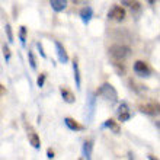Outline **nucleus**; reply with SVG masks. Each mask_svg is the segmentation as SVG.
<instances>
[{
    "instance_id": "f257e3e1",
    "label": "nucleus",
    "mask_w": 160,
    "mask_h": 160,
    "mask_svg": "<svg viewBox=\"0 0 160 160\" xmlns=\"http://www.w3.org/2000/svg\"><path fill=\"white\" fill-rule=\"evenodd\" d=\"M95 95H96V96L99 95V96H102L105 101L111 102V103H115V102L118 101V92H117V89L111 83H103L101 88L96 90Z\"/></svg>"
},
{
    "instance_id": "f03ea898",
    "label": "nucleus",
    "mask_w": 160,
    "mask_h": 160,
    "mask_svg": "<svg viewBox=\"0 0 160 160\" xmlns=\"http://www.w3.org/2000/svg\"><path fill=\"white\" fill-rule=\"evenodd\" d=\"M108 54L112 60L117 61H124L131 55V48L127 45H112L108 50Z\"/></svg>"
},
{
    "instance_id": "7ed1b4c3",
    "label": "nucleus",
    "mask_w": 160,
    "mask_h": 160,
    "mask_svg": "<svg viewBox=\"0 0 160 160\" xmlns=\"http://www.w3.org/2000/svg\"><path fill=\"white\" fill-rule=\"evenodd\" d=\"M140 112H143L146 115H159V102H146V103H140L138 105Z\"/></svg>"
},
{
    "instance_id": "20e7f679",
    "label": "nucleus",
    "mask_w": 160,
    "mask_h": 160,
    "mask_svg": "<svg viewBox=\"0 0 160 160\" xmlns=\"http://www.w3.org/2000/svg\"><path fill=\"white\" fill-rule=\"evenodd\" d=\"M132 68H134L135 74H138L140 77H148L152 74V68L148 67V64L146 63V61H141V60L135 61Z\"/></svg>"
},
{
    "instance_id": "39448f33",
    "label": "nucleus",
    "mask_w": 160,
    "mask_h": 160,
    "mask_svg": "<svg viewBox=\"0 0 160 160\" xmlns=\"http://www.w3.org/2000/svg\"><path fill=\"white\" fill-rule=\"evenodd\" d=\"M125 16H127L125 9L121 8V6H114V8L108 12V18L112 19V21H117V22H122L125 19Z\"/></svg>"
},
{
    "instance_id": "423d86ee",
    "label": "nucleus",
    "mask_w": 160,
    "mask_h": 160,
    "mask_svg": "<svg viewBox=\"0 0 160 160\" xmlns=\"http://www.w3.org/2000/svg\"><path fill=\"white\" fill-rule=\"evenodd\" d=\"M117 115H118V119L121 122H125L128 121V119L132 117V114L130 112V108H128V105H127L125 102H122L121 105L118 106V111H117Z\"/></svg>"
},
{
    "instance_id": "0eeeda50",
    "label": "nucleus",
    "mask_w": 160,
    "mask_h": 160,
    "mask_svg": "<svg viewBox=\"0 0 160 160\" xmlns=\"http://www.w3.org/2000/svg\"><path fill=\"white\" fill-rule=\"evenodd\" d=\"M54 45H55V50H57V57H58V61L60 63H68V54L67 51H66V48L63 47V44L58 41H54Z\"/></svg>"
},
{
    "instance_id": "6e6552de",
    "label": "nucleus",
    "mask_w": 160,
    "mask_h": 160,
    "mask_svg": "<svg viewBox=\"0 0 160 160\" xmlns=\"http://www.w3.org/2000/svg\"><path fill=\"white\" fill-rule=\"evenodd\" d=\"M64 124L67 125L68 130L74 131V132H76V131H83V130H84V127L82 125V124H79L76 119L70 118V117H66V118H64Z\"/></svg>"
},
{
    "instance_id": "1a4fd4ad",
    "label": "nucleus",
    "mask_w": 160,
    "mask_h": 160,
    "mask_svg": "<svg viewBox=\"0 0 160 160\" xmlns=\"http://www.w3.org/2000/svg\"><path fill=\"white\" fill-rule=\"evenodd\" d=\"M92 153H93V141L92 140H88L83 143V147H82V154H83V159L90 160L92 159Z\"/></svg>"
},
{
    "instance_id": "9d476101",
    "label": "nucleus",
    "mask_w": 160,
    "mask_h": 160,
    "mask_svg": "<svg viewBox=\"0 0 160 160\" xmlns=\"http://www.w3.org/2000/svg\"><path fill=\"white\" fill-rule=\"evenodd\" d=\"M92 16H93V9L90 8V6H84V8L80 10V19H82V22L86 23V25L90 22Z\"/></svg>"
},
{
    "instance_id": "9b49d317",
    "label": "nucleus",
    "mask_w": 160,
    "mask_h": 160,
    "mask_svg": "<svg viewBox=\"0 0 160 160\" xmlns=\"http://www.w3.org/2000/svg\"><path fill=\"white\" fill-rule=\"evenodd\" d=\"M60 95L63 98V101L67 102V103H74V102H76L74 93H73L72 90H68L67 88H60Z\"/></svg>"
},
{
    "instance_id": "f8f14e48",
    "label": "nucleus",
    "mask_w": 160,
    "mask_h": 160,
    "mask_svg": "<svg viewBox=\"0 0 160 160\" xmlns=\"http://www.w3.org/2000/svg\"><path fill=\"white\" fill-rule=\"evenodd\" d=\"M50 4L54 12H63L67 8L68 0H50Z\"/></svg>"
},
{
    "instance_id": "ddd939ff",
    "label": "nucleus",
    "mask_w": 160,
    "mask_h": 160,
    "mask_svg": "<svg viewBox=\"0 0 160 160\" xmlns=\"http://www.w3.org/2000/svg\"><path fill=\"white\" fill-rule=\"evenodd\" d=\"M73 73H74L76 88L80 90V88H82V77H80V68H79V61H77V58L73 60Z\"/></svg>"
},
{
    "instance_id": "4468645a",
    "label": "nucleus",
    "mask_w": 160,
    "mask_h": 160,
    "mask_svg": "<svg viewBox=\"0 0 160 160\" xmlns=\"http://www.w3.org/2000/svg\"><path fill=\"white\" fill-rule=\"evenodd\" d=\"M122 4L131 9V12H140L141 10V3L138 0H122Z\"/></svg>"
},
{
    "instance_id": "2eb2a0df",
    "label": "nucleus",
    "mask_w": 160,
    "mask_h": 160,
    "mask_svg": "<svg viewBox=\"0 0 160 160\" xmlns=\"http://www.w3.org/2000/svg\"><path fill=\"white\" fill-rule=\"evenodd\" d=\"M103 127H106V128H109L114 134H119L121 132V127H119V124L117 121H114V119H106L105 124H103Z\"/></svg>"
},
{
    "instance_id": "dca6fc26",
    "label": "nucleus",
    "mask_w": 160,
    "mask_h": 160,
    "mask_svg": "<svg viewBox=\"0 0 160 160\" xmlns=\"http://www.w3.org/2000/svg\"><path fill=\"white\" fill-rule=\"evenodd\" d=\"M28 138H29V143L31 146L34 148H41V140H39V135L37 134V132H34V131H31L29 135H28Z\"/></svg>"
},
{
    "instance_id": "f3484780",
    "label": "nucleus",
    "mask_w": 160,
    "mask_h": 160,
    "mask_svg": "<svg viewBox=\"0 0 160 160\" xmlns=\"http://www.w3.org/2000/svg\"><path fill=\"white\" fill-rule=\"evenodd\" d=\"M88 103H89V122L92 121L93 118V114H95V93H89V99H88Z\"/></svg>"
},
{
    "instance_id": "a211bd4d",
    "label": "nucleus",
    "mask_w": 160,
    "mask_h": 160,
    "mask_svg": "<svg viewBox=\"0 0 160 160\" xmlns=\"http://www.w3.org/2000/svg\"><path fill=\"white\" fill-rule=\"evenodd\" d=\"M130 88L132 89L135 93H138V95H141V93H144L146 90H147V88H144L141 83H137V82H135V80H132V79L130 80Z\"/></svg>"
},
{
    "instance_id": "6ab92c4d",
    "label": "nucleus",
    "mask_w": 160,
    "mask_h": 160,
    "mask_svg": "<svg viewBox=\"0 0 160 160\" xmlns=\"http://www.w3.org/2000/svg\"><path fill=\"white\" fill-rule=\"evenodd\" d=\"M122 61H117V60H112V64H114V67L118 70L119 74H125V67H124V64H121Z\"/></svg>"
},
{
    "instance_id": "aec40b11",
    "label": "nucleus",
    "mask_w": 160,
    "mask_h": 160,
    "mask_svg": "<svg viewBox=\"0 0 160 160\" xmlns=\"http://www.w3.org/2000/svg\"><path fill=\"white\" fill-rule=\"evenodd\" d=\"M28 58H29V64L31 67H32V70H37V61H35V55L34 52L31 50H28Z\"/></svg>"
},
{
    "instance_id": "412c9836",
    "label": "nucleus",
    "mask_w": 160,
    "mask_h": 160,
    "mask_svg": "<svg viewBox=\"0 0 160 160\" xmlns=\"http://www.w3.org/2000/svg\"><path fill=\"white\" fill-rule=\"evenodd\" d=\"M19 38H21L22 45H25V42H26V26H21V29H19Z\"/></svg>"
},
{
    "instance_id": "4be33fe9",
    "label": "nucleus",
    "mask_w": 160,
    "mask_h": 160,
    "mask_svg": "<svg viewBox=\"0 0 160 160\" xmlns=\"http://www.w3.org/2000/svg\"><path fill=\"white\" fill-rule=\"evenodd\" d=\"M4 29H6V34H8V39H9V42L12 44V42L15 41V38H13V32H12V28H10V25H9V23H8Z\"/></svg>"
},
{
    "instance_id": "5701e85b",
    "label": "nucleus",
    "mask_w": 160,
    "mask_h": 160,
    "mask_svg": "<svg viewBox=\"0 0 160 160\" xmlns=\"http://www.w3.org/2000/svg\"><path fill=\"white\" fill-rule=\"evenodd\" d=\"M45 83V73H41L38 76V80H37V84H38V88H42Z\"/></svg>"
},
{
    "instance_id": "b1692460",
    "label": "nucleus",
    "mask_w": 160,
    "mask_h": 160,
    "mask_svg": "<svg viewBox=\"0 0 160 160\" xmlns=\"http://www.w3.org/2000/svg\"><path fill=\"white\" fill-rule=\"evenodd\" d=\"M37 48H38L39 55H41L42 58H47V54L44 52V48H42V44H41V42H37Z\"/></svg>"
},
{
    "instance_id": "393cba45",
    "label": "nucleus",
    "mask_w": 160,
    "mask_h": 160,
    "mask_svg": "<svg viewBox=\"0 0 160 160\" xmlns=\"http://www.w3.org/2000/svg\"><path fill=\"white\" fill-rule=\"evenodd\" d=\"M3 54H4V57H6V61H9V60H10V51H9L8 45H3Z\"/></svg>"
},
{
    "instance_id": "a878e982",
    "label": "nucleus",
    "mask_w": 160,
    "mask_h": 160,
    "mask_svg": "<svg viewBox=\"0 0 160 160\" xmlns=\"http://www.w3.org/2000/svg\"><path fill=\"white\" fill-rule=\"evenodd\" d=\"M47 157H48V159H54V152H52V150H51V148H48V152H47Z\"/></svg>"
},
{
    "instance_id": "bb28decb",
    "label": "nucleus",
    "mask_w": 160,
    "mask_h": 160,
    "mask_svg": "<svg viewBox=\"0 0 160 160\" xmlns=\"http://www.w3.org/2000/svg\"><path fill=\"white\" fill-rule=\"evenodd\" d=\"M4 93H6V88L0 83V98H2V95H4Z\"/></svg>"
},
{
    "instance_id": "cd10ccee",
    "label": "nucleus",
    "mask_w": 160,
    "mask_h": 160,
    "mask_svg": "<svg viewBox=\"0 0 160 160\" xmlns=\"http://www.w3.org/2000/svg\"><path fill=\"white\" fill-rule=\"evenodd\" d=\"M147 2H148V3H156L157 0H147Z\"/></svg>"
},
{
    "instance_id": "c85d7f7f",
    "label": "nucleus",
    "mask_w": 160,
    "mask_h": 160,
    "mask_svg": "<svg viewBox=\"0 0 160 160\" xmlns=\"http://www.w3.org/2000/svg\"><path fill=\"white\" fill-rule=\"evenodd\" d=\"M73 2H74V3H80V2H82V0H73Z\"/></svg>"
}]
</instances>
